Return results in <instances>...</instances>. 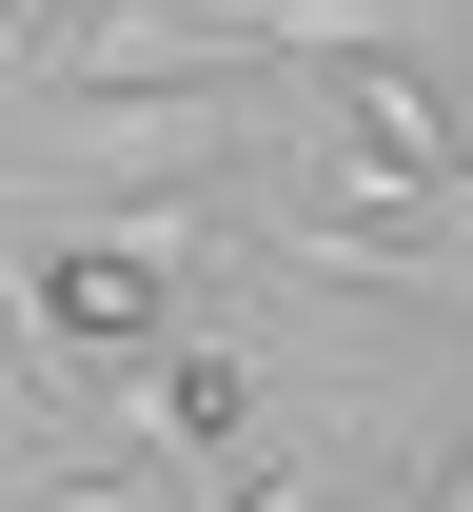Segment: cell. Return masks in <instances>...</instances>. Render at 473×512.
<instances>
[{
  "label": "cell",
  "instance_id": "6da1fadb",
  "mask_svg": "<svg viewBox=\"0 0 473 512\" xmlns=\"http://www.w3.org/2000/svg\"><path fill=\"white\" fill-rule=\"evenodd\" d=\"M375 512H473V335H454V375L414 394V453L375 473Z\"/></svg>",
  "mask_w": 473,
  "mask_h": 512
}]
</instances>
